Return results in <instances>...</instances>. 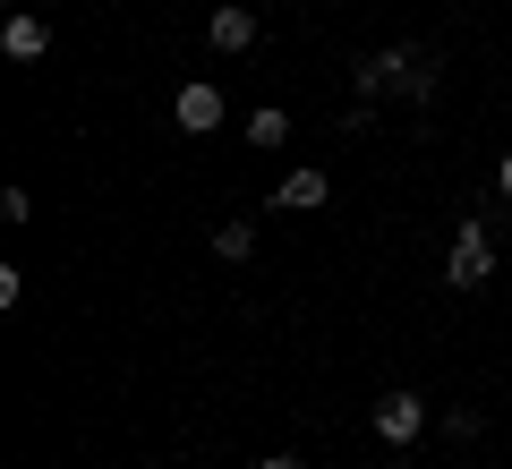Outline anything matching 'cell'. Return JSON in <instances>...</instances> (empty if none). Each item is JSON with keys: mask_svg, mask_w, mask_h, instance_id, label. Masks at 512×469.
Listing matches in <instances>:
<instances>
[{"mask_svg": "<svg viewBox=\"0 0 512 469\" xmlns=\"http://www.w3.org/2000/svg\"><path fill=\"white\" fill-rule=\"evenodd\" d=\"M495 188H504V197H512V154H504V163H495Z\"/></svg>", "mask_w": 512, "mask_h": 469, "instance_id": "12", "label": "cell"}, {"mask_svg": "<svg viewBox=\"0 0 512 469\" xmlns=\"http://www.w3.org/2000/svg\"><path fill=\"white\" fill-rule=\"evenodd\" d=\"M367 128H376V103H367V94H359V103L342 111V137H367Z\"/></svg>", "mask_w": 512, "mask_h": 469, "instance_id": "10", "label": "cell"}, {"mask_svg": "<svg viewBox=\"0 0 512 469\" xmlns=\"http://www.w3.org/2000/svg\"><path fill=\"white\" fill-rule=\"evenodd\" d=\"M214 256H222V265H248V256H256V222H222V231H214Z\"/></svg>", "mask_w": 512, "mask_h": 469, "instance_id": "8", "label": "cell"}, {"mask_svg": "<svg viewBox=\"0 0 512 469\" xmlns=\"http://www.w3.org/2000/svg\"><path fill=\"white\" fill-rule=\"evenodd\" d=\"M0 52H9V60H43V52H52V26H43L35 9H18V18L0 26Z\"/></svg>", "mask_w": 512, "mask_h": 469, "instance_id": "5", "label": "cell"}, {"mask_svg": "<svg viewBox=\"0 0 512 469\" xmlns=\"http://www.w3.org/2000/svg\"><path fill=\"white\" fill-rule=\"evenodd\" d=\"M487 273H495V231L470 214V222L453 231V256H444V282H453V290H478Z\"/></svg>", "mask_w": 512, "mask_h": 469, "instance_id": "2", "label": "cell"}, {"mask_svg": "<svg viewBox=\"0 0 512 469\" xmlns=\"http://www.w3.org/2000/svg\"><path fill=\"white\" fill-rule=\"evenodd\" d=\"M256 469H299V452H265V461H256Z\"/></svg>", "mask_w": 512, "mask_h": 469, "instance_id": "11", "label": "cell"}, {"mask_svg": "<svg viewBox=\"0 0 512 469\" xmlns=\"http://www.w3.org/2000/svg\"><path fill=\"white\" fill-rule=\"evenodd\" d=\"M171 120H180L188 137H214V128H222V94L205 86V77H188V86L171 94Z\"/></svg>", "mask_w": 512, "mask_h": 469, "instance_id": "4", "label": "cell"}, {"mask_svg": "<svg viewBox=\"0 0 512 469\" xmlns=\"http://www.w3.org/2000/svg\"><path fill=\"white\" fill-rule=\"evenodd\" d=\"M359 94L367 103H384V94L427 103V94H436V69H427V52H367L359 60Z\"/></svg>", "mask_w": 512, "mask_h": 469, "instance_id": "1", "label": "cell"}, {"mask_svg": "<svg viewBox=\"0 0 512 469\" xmlns=\"http://www.w3.org/2000/svg\"><path fill=\"white\" fill-rule=\"evenodd\" d=\"M248 137H256V145H282V137H291V111H282V103H265V111L248 120Z\"/></svg>", "mask_w": 512, "mask_h": 469, "instance_id": "9", "label": "cell"}, {"mask_svg": "<svg viewBox=\"0 0 512 469\" xmlns=\"http://www.w3.org/2000/svg\"><path fill=\"white\" fill-rule=\"evenodd\" d=\"M274 205L282 214H316V205H325V171H291V180L274 188Z\"/></svg>", "mask_w": 512, "mask_h": 469, "instance_id": "7", "label": "cell"}, {"mask_svg": "<svg viewBox=\"0 0 512 469\" xmlns=\"http://www.w3.org/2000/svg\"><path fill=\"white\" fill-rule=\"evenodd\" d=\"M367 427H376L384 444H419V427H427V401H419V393H384L376 410H367Z\"/></svg>", "mask_w": 512, "mask_h": 469, "instance_id": "3", "label": "cell"}, {"mask_svg": "<svg viewBox=\"0 0 512 469\" xmlns=\"http://www.w3.org/2000/svg\"><path fill=\"white\" fill-rule=\"evenodd\" d=\"M205 35H214V52H248V43H256V9H239V0H231V9H214Z\"/></svg>", "mask_w": 512, "mask_h": 469, "instance_id": "6", "label": "cell"}]
</instances>
